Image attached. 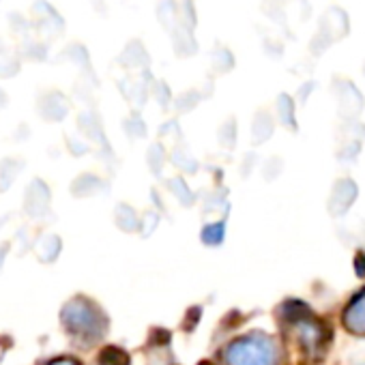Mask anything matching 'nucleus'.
Listing matches in <instances>:
<instances>
[{"mask_svg":"<svg viewBox=\"0 0 365 365\" xmlns=\"http://www.w3.org/2000/svg\"><path fill=\"white\" fill-rule=\"evenodd\" d=\"M228 365H277V346L264 333L235 339L224 352Z\"/></svg>","mask_w":365,"mask_h":365,"instance_id":"f257e3e1","label":"nucleus"},{"mask_svg":"<svg viewBox=\"0 0 365 365\" xmlns=\"http://www.w3.org/2000/svg\"><path fill=\"white\" fill-rule=\"evenodd\" d=\"M63 322L69 333L82 337H99L103 331V316L86 299L71 301L63 312Z\"/></svg>","mask_w":365,"mask_h":365,"instance_id":"f03ea898","label":"nucleus"},{"mask_svg":"<svg viewBox=\"0 0 365 365\" xmlns=\"http://www.w3.org/2000/svg\"><path fill=\"white\" fill-rule=\"evenodd\" d=\"M344 324L350 333L365 335V290L359 292L344 312Z\"/></svg>","mask_w":365,"mask_h":365,"instance_id":"7ed1b4c3","label":"nucleus"},{"mask_svg":"<svg viewBox=\"0 0 365 365\" xmlns=\"http://www.w3.org/2000/svg\"><path fill=\"white\" fill-rule=\"evenodd\" d=\"M294 327H297V333H299L301 344H303L307 350H314V348L322 346V335H324L322 324H318L316 320L303 316V318H297Z\"/></svg>","mask_w":365,"mask_h":365,"instance_id":"20e7f679","label":"nucleus"},{"mask_svg":"<svg viewBox=\"0 0 365 365\" xmlns=\"http://www.w3.org/2000/svg\"><path fill=\"white\" fill-rule=\"evenodd\" d=\"M356 198V185L354 182H350V180H339L337 185H335V192H333V198H331V202H335V200H339L335 207H331V213H346V209L350 207V202Z\"/></svg>","mask_w":365,"mask_h":365,"instance_id":"39448f33","label":"nucleus"},{"mask_svg":"<svg viewBox=\"0 0 365 365\" xmlns=\"http://www.w3.org/2000/svg\"><path fill=\"white\" fill-rule=\"evenodd\" d=\"M202 239H205L209 245L222 243V239H224V224H211V226H207L205 232H202Z\"/></svg>","mask_w":365,"mask_h":365,"instance_id":"423d86ee","label":"nucleus"},{"mask_svg":"<svg viewBox=\"0 0 365 365\" xmlns=\"http://www.w3.org/2000/svg\"><path fill=\"white\" fill-rule=\"evenodd\" d=\"M50 365H80L76 359H56V361H52Z\"/></svg>","mask_w":365,"mask_h":365,"instance_id":"0eeeda50","label":"nucleus"}]
</instances>
